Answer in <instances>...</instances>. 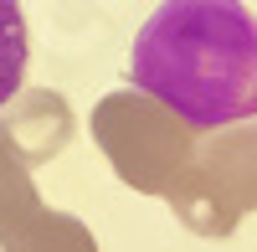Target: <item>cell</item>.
Returning <instances> with one entry per match:
<instances>
[{
  "mask_svg": "<svg viewBox=\"0 0 257 252\" xmlns=\"http://www.w3.org/2000/svg\"><path fill=\"white\" fill-rule=\"evenodd\" d=\"M88 129L103 160L113 165V175L139 196H165L196 155V129L139 88H118L98 98Z\"/></svg>",
  "mask_w": 257,
  "mask_h": 252,
  "instance_id": "7a4b0ae2",
  "label": "cell"
},
{
  "mask_svg": "<svg viewBox=\"0 0 257 252\" xmlns=\"http://www.w3.org/2000/svg\"><path fill=\"white\" fill-rule=\"evenodd\" d=\"M36 211H41V191L31 180V165L16 150L6 118H0V242H6L16 226H26Z\"/></svg>",
  "mask_w": 257,
  "mask_h": 252,
  "instance_id": "5b68a950",
  "label": "cell"
},
{
  "mask_svg": "<svg viewBox=\"0 0 257 252\" xmlns=\"http://www.w3.org/2000/svg\"><path fill=\"white\" fill-rule=\"evenodd\" d=\"M0 118H6L16 150L26 155L31 170H36V165H47L52 155H62V150H67V139H72V108H67V98H62V93H47V88L16 93Z\"/></svg>",
  "mask_w": 257,
  "mask_h": 252,
  "instance_id": "277c9868",
  "label": "cell"
},
{
  "mask_svg": "<svg viewBox=\"0 0 257 252\" xmlns=\"http://www.w3.org/2000/svg\"><path fill=\"white\" fill-rule=\"evenodd\" d=\"M26 62H31V36H26L21 0H0V108L21 93Z\"/></svg>",
  "mask_w": 257,
  "mask_h": 252,
  "instance_id": "52a82bcc",
  "label": "cell"
},
{
  "mask_svg": "<svg viewBox=\"0 0 257 252\" xmlns=\"http://www.w3.org/2000/svg\"><path fill=\"white\" fill-rule=\"evenodd\" d=\"M128 82L190 129L257 118V16L242 0H165L134 36Z\"/></svg>",
  "mask_w": 257,
  "mask_h": 252,
  "instance_id": "6da1fadb",
  "label": "cell"
},
{
  "mask_svg": "<svg viewBox=\"0 0 257 252\" xmlns=\"http://www.w3.org/2000/svg\"><path fill=\"white\" fill-rule=\"evenodd\" d=\"M170 211L196 237H231L257 211V118L211 129L180 180L165 191Z\"/></svg>",
  "mask_w": 257,
  "mask_h": 252,
  "instance_id": "3957f363",
  "label": "cell"
},
{
  "mask_svg": "<svg viewBox=\"0 0 257 252\" xmlns=\"http://www.w3.org/2000/svg\"><path fill=\"white\" fill-rule=\"evenodd\" d=\"M0 252H98V237L72 211H47L41 206L26 226H16L0 242Z\"/></svg>",
  "mask_w": 257,
  "mask_h": 252,
  "instance_id": "8992f818",
  "label": "cell"
}]
</instances>
